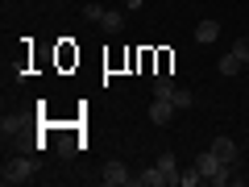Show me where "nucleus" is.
<instances>
[{
    "label": "nucleus",
    "instance_id": "6",
    "mask_svg": "<svg viewBox=\"0 0 249 187\" xmlns=\"http://www.w3.org/2000/svg\"><path fill=\"white\" fill-rule=\"evenodd\" d=\"M216 37H220V21H212V17H208V21H199V25H196V42L212 46Z\"/></svg>",
    "mask_w": 249,
    "mask_h": 187
},
{
    "label": "nucleus",
    "instance_id": "4",
    "mask_svg": "<svg viewBox=\"0 0 249 187\" xmlns=\"http://www.w3.org/2000/svg\"><path fill=\"white\" fill-rule=\"evenodd\" d=\"M104 183L108 187H121V183H133V175H129V170H124V162H108V167H104Z\"/></svg>",
    "mask_w": 249,
    "mask_h": 187
},
{
    "label": "nucleus",
    "instance_id": "15",
    "mask_svg": "<svg viewBox=\"0 0 249 187\" xmlns=\"http://www.w3.org/2000/svg\"><path fill=\"white\" fill-rule=\"evenodd\" d=\"M145 0H124V9H142Z\"/></svg>",
    "mask_w": 249,
    "mask_h": 187
},
{
    "label": "nucleus",
    "instance_id": "10",
    "mask_svg": "<svg viewBox=\"0 0 249 187\" xmlns=\"http://www.w3.org/2000/svg\"><path fill=\"white\" fill-rule=\"evenodd\" d=\"M154 96H175V79L170 75H158L154 79Z\"/></svg>",
    "mask_w": 249,
    "mask_h": 187
},
{
    "label": "nucleus",
    "instance_id": "3",
    "mask_svg": "<svg viewBox=\"0 0 249 187\" xmlns=\"http://www.w3.org/2000/svg\"><path fill=\"white\" fill-rule=\"evenodd\" d=\"M208 150H212L220 162H237V142H232V137H212Z\"/></svg>",
    "mask_w": 249,
    "mask_h": 187
},
{
    "label": "nucleus",
    "instance_id": "2",
    "mask_svg": "<svg viewBox=\"0 0 249 187\" xmlns=\"http://www.w3.org/2000/svg\"><path fill=\"white\" fill-rule=\"evenodd\" d=\"M170 116H175V100H170V96H154L150 121H154V125H170Z\"/></svg>",
    "mask_w": 249,
    "mask_h": 187
},
{
    "label": "nucleus",
    "instance_id": "11",
    "mask_svg": "<svg viewBox=\"0 0 249 187\" xmlns=\"http://www.w3.org/2000/svg\"><path fill=\"white\" fill-rule=\"evenodd\" d=\"M178 183H183V187H199V183H204V175H199V167H191L187 175H178Z\"/></svg>",
    "mask_w": 249,
    "mask_h": 187
},
{
    "label": "nucleus",
    "instance_id": "9",
    "mask_svg": "<svg viewBox=\"0 0 249 187\" xmlns=\"http://www.w3.org/2000/svg\"><path fill=\"white\" fill-rule=\"evenodd\" d=\"M241 67H245V62H241V58H237L232 50H229V54L220 58V75H241Z\"/></svg>",
    "mask_w": 249,
    "mask_h": 187
},
{
    "label": "nucleus",
    "instance_id": "12",
    "mask_svg": "<svg viewBox=\"0 0 249 187\" xmlns=\"http://www.w3.org/2000/svg\"><path fill=\"white\" fill-rule=\"evenodd\" d=\"M170 100H175V108H191V92H187V88H175Z\"/></svg>",
    "mask_w": 249,
    "mask_h": 187
},
{
    "label": "nucleus",
    "instance_id": "1",
    "mask_svg": "<svg viewBox=\"0 0 249 187\" xmlns=\"http://www.w3.org/2000/svg\"><path fill=\"white\" fill-rule=\"evenodd\" d=\"M34 175H37V162L34 158H9L4 170H0V183H4V187H21V183H29Z\"/></svg>",
    "mask_w": 249,
    "mask_h": 187
},
{
    "label": "nucleus",
    "instance_id": "13",
    "mask_svg": "<svg viewBox=\"0 0 249 187\" xmlns=\"http://www.w3.org/2000/svg\"><path fill=\"white\" fill-rule=\"evenodd\" d=\"M83 17H88V21H96V25H100V17H104V4H83Z\"/></svg>",
    "mask_w": 249,
    "mask_h": 187
},
{
    "label": "nucleus",
    "instance_id": "5",
    "mask_svg": "<svg viewBox=\"0 0 249 187\" xmlns=\"http://www.w3.org/2000/svg\"><path fill=\"white\" fill-rule=\"evenodd\" d=\"M133 187H166V175H162V167L154 162L150 170H142V175H133Z\"/></svg>",
    "mask_w": 249,
    "mask_h": 187
},
{
    "label": "nucleus",
    "instance_id": "8",
    "mask_svg": "<svg viewBox=\"0 0 249 187\" xmlns=\"http://www.w3.org/2000/svg\"><path fill=\"white\" fill-rule=\"evenodd\" d=\"M158 167H162V175H166V183H178V162H175V154H158Z\"/></svg>",
    "mask_w": 249,
    "mask_h": 187
},
{
    "label": "nucleus",
    "instance_id": "7",
    "mask_svg": "<svg viewBox=\"0 0 249 187\" xmlns=\"http://www.w3.org/2000/svg\"><path fill=\"white\" fill-rule=\"evenodd\" d=\"M100 29H104V34H121V29H124V13H121V9H104Z\"/></svg>",
    "mask_w": 249,
    "mask_h": 187
},
{
    "label": "nucleus",
    "instance_id": "14",
    "mask_svg": "<svg viewBox=\"0 0 249 187\" xmlns=\"http://www.w3.org/2000/svg\"><path fill=\"white\" fill-rule=\"evenodd\" d=\"M232 54H237L241 62H249V37H237V46H232Z\"/></svg>",
    "mask_w": 249,
    "mask_h": 187
}]
</instances>
